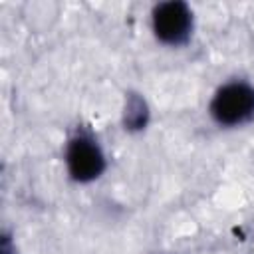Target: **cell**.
Returning a JSON list of instances; mask_svg holds the SVG:
<instances>
[{
  "label": "cell",
  "instance_id": "cell-1",
  "mask_svg": "<svg viewBox=\"0 0 254 254\" xmlns=\"http://www.w3.org/2000/svg\"><path fill=\"white\" fill-rule=\"evenodd\" d=\"M210 117L222 127H236L254 117V87L246 81H230L218 87L210 101Z\"/></svg>",
  "mask_w": 254,
  "mask_h": 254
},
{
  "label": "cell",
  "instance_id": "cell-2",
  "mask_svg": "<svg viewBox=\"0 0 254 254\" xmlns=\"http://www.w3.org/2000/svg\"><path fill=\"white\" fill-rule=\"evenodd\" d=\"M153 32L159 42L167 46H181L189 40L192 30V12L185 2L171 0L153 8Z\"/></svg>",
  "mask_w": 254,
  "mask_h": 254
},
{
  "label": "cell",
  "instance_id": "cell-3",
  "mask_svg": "<svg viewBox=\"0 0 254 254\" xmlns=\"http://www.w3.org/2000/svg\"><path fill=\"white\" fill-rule=\"evenodd\" d=\"M65 167L73 181H95L105 169V157L99 145L87 135H75L65 147Z\"/></svg>",
  "mask_w": 254,
  "mask_h": 254
}]
</instances>
